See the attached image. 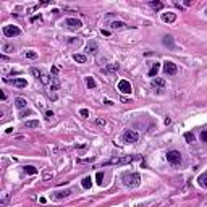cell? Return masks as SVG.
<instances>
[{"instance_id": "obj_1", "label": "cell", "mask_w": 207, "mask_h": 207, "mask_svg": "<svg viewBox=\"0 0 207 207\" xmlns=\"http://www.w3.org/2000/svg\"><path fill=\"white\" fill-rule=\"evenodd\" d=\"M139 158V155H126V157H113L104 162V165H125V163H131L133 160Z\"/></svg>"}, {"instance_id": "obj_2", "label": "cell", "mask_w": 207, "mask_h": 207, "mask_svg": "<svg viewBox=\"0 0 207 207\" xmlns=\"http://www.w3.org/2000/svg\"><path fill=\"white\" fill-rule=\"evenodd\" d=\"M123 183H125L126 186L130 188H134V186H139V181H141V176L138 173H123L122 176Z\"/></svg>"}, {"instance_id": "obj_3", "label": "cell", "mask_w": 207, "mask_h": 207, "mask_svg": "<svg viewBox=\"0 0 207 207\" xmlns=\"http://www.w3.org/2000/svg\"><path fill=\"white\" fill-rule=\"evenodd\" d=\"M167 160H168V163L170 165H180V163L183 162V155L181 152H178V150H168L167 152Z\"/></svg>"}, {"instance_id": "obj_4", "label": "cell", "mask_w": 207, "mask_h": 207, "mask_svg": "<svg viewBox=\"0 0 207 207\" xmlns=\"http://www.w3.org/2000/svg\"><path fill=\"white\" fill-rule=\"evenodd\" d=\"M122 139H123V142H126V144H134V142H138L139 134L136 133V131H133V130H126L125 133H123Z\"/></svg>"}, {"instance_id": "obj_5", "label": "cell", "mask_w": 207, "mask_h": 207, "mask_svg": "<svg viewBox=\"0 0 207 207\" xmlns=\"http://www.w3.org/2000/svg\"><path fill=\"white\" fill-rule=\"evenodd\" d=\"M3 36L5 37H16V36H20L21 34V29L18 28V26H15V25H7V26H3Z\"/></svg>"}, {"instance_id": "obj_6", "label": "cell", "mask_w": 207, "mask_h": 207, "mask_svg": "<svg viewBox=\"0 0 207 207\" xmlns=\"http://www.w3.org/2000/svg\"><path fill=\"white\" fill-rule=\"evenodd\" d=\"M83 26V21L78 18H66L65 20V28L71 29V31H78Z\"/></svg>"}, {"instance_id": "obj_7", "label": "cell", "mask_w": 207, "mask_h": 207, "mask_svg": "<svg viewBox=\"0 0 207 207\" xmlns=\"http://www.w3.org/2000/svg\"><path fill=\"white\" fill-rule=\"evenodd\" d=\"M117 87H118V91H120L122 94H131V92H133L131 83L128 81V79H120L118 84H117Z\"/></svg>"}, {"instance_id": "obj_8", "label": "cell", "mask_w": 207, "mask_h": 207, "mask_svg": "<svg viewBox=\"0 0 207 207\" xmlns=\"http://www.w3.org/2000/svg\"><path fill=\"white\" fill-rule=\"evenodd\" d=\"M163 71H165V74H176V71H178V66L175 65L173 61H168L167 60L165 63H163Z\"/></svg>"}, {"instance_id": "obj_9", "label": "cell", "mask_w": 207, "mask_h": 207, "mask_svg": "<svg viewBox=\"0 0 207 207\" xmlns=\"http://www.w3.org/2000/svg\"><path fill=\"white\" fill-rule=\"evenodd\" d=\"M5 83H10V84H13L15 87H26V86H28L25 78H13V79L5 78Z\"/></svg>"}, {"instance_id": "obj_10", "label": "cell", "mask_w": 207, "mask_h": 207, "mask_svg": "<svg viewBox=\"0 0 207 207\" xmlns=\"http://www.w3.org/2000/svg\"><path fill=\"white\" fill-rule=\"evenodd\" d=\"M70 194H71V189L55 191V193H52V197H53V199H57V201H60V199H65V197H68Z\"/></svg>"}, {"instance_id": "obj_11", "label": "cell", "mask_w": 207, "mask_h": 207, "mask_svg": "<svg viewBox=\"0 0 207 207\" xmlns=\"http://www.w3.org/2000/svg\"><path fill=\"white\" fill-rule=\"evenodd\" d=\"M125 28H126V23H123V21H112L110 23V29L112 31H122Z\"/></svg>"}, {"instance_id": "obj_12", "label": "cell", "mask_w": 207, "mask_h": 207, "mask_svg": "<svg viewBox=\"0 0 207 207\" xmlns=\"http://www.w3.org/2000/svg\"><path fill=\"white\" fill-rule=\"evenodd\" d=\"M118 68H120L118 63H110V65H107L105 68H100V71L102 73H115V71H118Z\"/></svg>"}, {"instance_id": "obj_13", "label": "cell", "mask_w": 207, "mask_h": 207, "mask_svg": "<svg viewBox=\"0 0 207 207\" xmlns=\"http://www.w3.org/2000/svg\"><path fill=\"white\" fill-rule=\"evenodd\" d=\"M15 105H16V109L23 110V109L28 107V100H26L25 97H16V99H15Z\"/></svg>"}, {"instance_id": "obj_14", "label": "cell", "mask_w": 207, "mask_h": 207, "mask_svg": "<svg viewBox=\"0 0 207 207\" xmlns=\"http://www.w3.org/2000/svg\"><path fill=\"white\" fill-rule=\"evenodd\" d=\"M176 20V15L171 12L168 13H162V21H165V23H173V21Z\"/></svg>"}, {"instance_id": "obj_15", "label": "cell", "mask_w": 207, "mask_h": 207, "mask_svg": "<svg viewBox=\"0 0 207 207\" xmlns=\"http://www.w3.org/2000/svg\"><path fill=\"white\" fill-rule=\"evenodd\" d=\"M65 42L68 45H81L83 39H79V37H65Z\"/></svg>"}, {"instance_id": "obj_16", "label": "cell", "mask_w": 207, "mask_h": 207, "mask_svg": "<svg viewBox=\"0 0 207 207\" xmlns=\"http://www.w3.org/2000/svg\"><path fill=\"white\" fill-rule=\"evenodd\" d=\"M163 45L168 47V49H175V42H173V37L171 36H163Z\"/></svg>"}, {"instance_id": "obj_17", "label": "cell", "mask_w": 207, "mask_h": 207, "mask_svg": "<svg viewBox=\"0 0 207 207\" xmlns=\"http://www.w3.org/2000/svg\"><path fill=\"white\" fill-rule=\"evenodd\" d=\"M25 126L28 130H34V128H39L41 123H39V120H28V122H25Z\"/></svg>"}, {"instance_id": "obj_18", "label": "cell", "mask_w": 207, "mask_h": 207, "mask_svg": "<svg viewBox=\"0 0 207 207\" xmlns=\"http://www.w3.org/2000/svg\"><path fill=\"white\" fill-rule=\"evenodd\" d=\"M60 89V81H58L57 76H52V84H50V91L52 92H55V91Z\"/></svg>"}, {"instance_id": "obj_19", "label": "cell", "mask_w": 207, "mask_h": 207, "mask_svg": "<svg viewBox=\"0 0 207 207\" xmlns=\"http://www.w3.org/2000/svg\"><path fill=\"white\" fill-rule=\"evenodd\" d=\"M150 84L154 86V87H165V79L163 78H155V79H152Z\"/></svg>"}, {"instance_id": "obj_20", "label": "cell", "mask_w": 207, "mask_h": 207, "mask_svg": "<svg viewBox=\"0 0 207 207\" xmlns=\"http://www.w3.org/2000/svg\"><path fill=\"white\" fill-rule=\"evenodd\" d=\"M158 70H160V63H152V66H150V70H149V76H155V74L158 73Z\"/></svg>"}, {"instance_id": "obj_21", "label": "cell", "mask_w": 207, "mask_h": 207, "mask_svg": "<svg viewBox=\"0 0 207 207\" xmlns=\"http://www.w3.org/2000/svg\"><path fill=\"white\" fill-rule=\"evenodd\" d=\"M73 60L78 61V63H86V61H87V57H86V55H83V53H74V55H73Z\"/></svg>"}, {"instance_id": "obj_22", "label": "cell", "mask_w": 207, "mask_h": 207, "mask_svg": "<svg viewBox=\"0 0 207 207\" xmlns=\"http://www.w3.org/2000/svg\"><path fill=\"white\" fill-rule=\"evenodd\" d=\"M23 170H25V173H28V175H36L37 173V168L36 167H33V165H25L23 167Z\"/></svg>"}, {"instance_id": "obj_23", "label": "cell", "mask_w": 207, "mask_h": 207, "mask_svg": "<svg viewBox=\"0 0 207 207\" xmlns=\"http://www.w3.org/2000/svg\"><path fill=\"white\" fill-rule=\"evenodd\" d=\"M50 79H52V76H50L49 73H45V71H42V76H41L42 84H50Z\"/></svg>"}, {"instance_id": "obj_24", "label": "cell", "mask_w": 207, "mask_h": 207, "mask_svg": "<svg viewBox=\"0 0 207 207\" xmlns=\"http://www.w3.org/2000/svg\"><path fill=\"white\" fill-rule=\"evenodd\" d=\"M197 181H199V184H201L202 188H207V171H206V173H202L201 176H199Z\"/></svg>"}, {"instance_id": "obj_25", "label": "cell", "mask_w": 207, "mask_h": 207, "mask_svg": "<svg viewBox=\"0 0 207 207\" xmlns=\"http://www.w3.org/2000/svg\"><path fill=\"white\" fill-rule=\"evenodd\" d=\"M87 52L97 53V44H96V41H91L89 44H87Z\"/></svg>"}, {"instance_id": "obj_26", "label": "cell", "mask_w": 207, "mask_h": 207, "mask_svg": "<svg viewBox=\"0 0 207 207\" xmlns=\"http://www.w3.org/2000/svg\"><path fill=\"white\" fill-rule=\"evenodd\" d=\"M2 52H5V53H13V52H15V47H13L12 44H3V45H2Z\"/></svg>"}, {"instance_id": "obj_27", "label": "cell", "mask_w": 207, "mask_h": 207, "mask_svg": "<svg viewBox=\"0 0 207 207\" xmlns=\"http://www.w3.org/2000/svg\"><path fill=\"white\" fill-rule=\"evenodd\" d=\"M149 5H150L154 10H162V8H163V3H162V2H158V0H155V2L152 0V2H149Z\"/></svg>"}, {"instance_id": "obj_28", "label": "cell", "mask_w": 207, "mask_h": 207, "mask_svg": "<svg viewBox=\"0 0 207 207\" xmlns=\"http://www.w3.org/2000/svg\"><path fill=\"white\" fill-rule=\"evenodd\" d=\"M83 188H84V189H89L91 186H92V180H91V176H86L84 180H83Z\"/></svg>"}, {"instance_id": "obj_29", "label": "cell", "mask_w": 207, "mask_h": 207, "mask_svg": "<svg viewBox=\"0 0 207 207\" xmlns=\"http://www.w3.org/2000/svg\"><path fill=\"white\" fill-rule=\"evenodd\" d=\"M184 139H186L188 142H194V141H196V136H194V133H193V131H188V133L184 134Z\"/></svg>"}, {"instance_id": "obj_30", "label": "cell", "mask_w": 207, "mask_h": 207, "mask_svg": "<svg viewBox=\"0 0 207 207\" xmlns=\"http://www.w3.org/2000/svg\"><path fill=\"white\" fill-rule=\"evenodd\" d=\"M86 84H87V87H89V89H94V87L97 86V84H96V81H94V79H92L91 76L86 78Z\"/></svg>"}, {"instance_id": "obj_31", "label": "cell", "mask_w": 207, "mask_h": 207, "mask_svg": "<svg viewBox=\"0 0 207 207\" xmlns=\"http://www.w3.org/2000/svg\"><path fill=\"white\" fill-rule=\"evenodd\" d=\"M31 74H33L34 78H37V79H41V76H42V71L39 68H31Z\"/></svg>"}, {"instance_id": "obj_32", "label": "cell", "mask_w": 207, "mask_h": 207, "mask_svg": "<svg viewBox=\"0 0 207 207\" xmlns=\"http://www.w3.org/2000/svg\"><path fill=\"white\" fill-rule=\"evenodd\" d=\"M26 58H31V60H34V58H37V53L34 52V50H26L25 52Z\"/></svg>"}, {"instance_id": "obj_33", "label": "cell", "mask_w": 207, "mask_h": 207, "mask_svg": "<svg viewBox=\"0 0 207 207\" xmlns=\"http://www.w3.org/2000/svg\"><path fill=\"white\" fill-rule=\"evenodd\" d=\"M79 115H81L83 118H87V117H89V110H87V109H81V110H79Z\"/></svg>"}, {"instance_id": "obj_34", "label": "cell", "mask_w": 207, "mask_h": 207, "mask_svg": "<svg viewBox=\"0 0 207 207\" xmlns=\"http://www.w3.org/2000/svg\"><path fill=\"white\" fill-rule=\"evenodd\" d=\"M96 125H99V126H105L107 122L104 120V118H96Z\"/></svg>"}, {"instance_id": "obj_35", "label": "cell", "mask_w": 207, "mask_h": 207, "mask_svg": "<svg viewBox=\"0 0 207 207\" xmlns=\"http://www.w3.org/2000/svg\"><path fill=\"white\" fill-rule=\"evenodd\" d=\"M102 171H97V175H96V180H97V184H102Z\"/></svg>"}, {"instance_id": "obj_36", "label": "cell", "mask_w": 207, "mask_h": 207, "mask_svg": "<svg viewBox=\"0 0 207 207\" xmlns=\"http://www.w3.org/2000/svg\"><path fill=\"white\" fill-rule=\"evenodd\" d=\"M201 139H202V142H207V131H202V133H201Z\"/></svg>"}, {"instance_id": "obj_37", "label": "cell", "mask_w": 207, "mask_h": 207, "mask_svg": "<svg viewBox=\"0 0 207 207\" xmlns=\"http://www.w3.org/2000/svg\"><path fill=\"white\" fill-rule=\"evenodd\" d=\"M53 117V112H50V110H47V112H45V118H47V120H50V118Z\"/></svg>"}, {"instance_id": "obj_38", "label": "cell", "mask_w": 207, "mask_h": 207, "mask_svg": "<svg viewBox=\"0 0 207 207\" xmlns=\"http://www.w3.org/2000/svg\"><path fill=\"white\" fill-rule=\"evenodd\" d=\"M33 113V112H31V110H26V112H23V113L20 115V117H26V115H31Z\"/></svg>"}, {"instance_id": "obj_39", "label": "cell", "mask_w": 207, "mask_h": 207, "mask_svg": "<svg viewBox=\"0 0 207 207\" xmlns=\"http://www.w3.org/2000/svg\"><path fill=\"white\" fill-rule=\"evenodd\" d=\"M52 178V173H44V180H49Z\"/></svg>"}, {"instance_id": "obj_40", "label": "cell", "mask_w": 207, "mask_h": 207, "mask_svg": "<svg viewBox=\"0 0 207 207\" xmlns=\"http://www.w3.org/2000/svg\"><path fill=\"white\" fill-rule=\"evenodd\" d=\"M7 201H8V196L5 194V196H3V199H2V204H5V202H7Z\"/></svg>"}, {"instance_id": "obj_41", "label": "cell", "mask_w": 207, "mask_h": 207, "mask_svg": "<svg viewBox=\"0 0 207 207\" xmlns=\"http://www.w3.org/2000/svg\"><path fill=\"white\" fill-rule=\"evenodd\" d=\"M52 73H53V74L58 73V68H57V66H53V68H52Z\"/></svg>"}, {"instance_id": "obj_42", "label": "cell", "mask_w": 207, "mask_h": 207, "mask_svg": "<svg viewBox=\"0 0 207 207\" xmlns=\"http://www.w3.org/2000/svg\"><path fill=\"white\" fill-rule=\"evenodd\" d=\"M206 13H207V8H206Z\"/></svg>"}]
</instances>
